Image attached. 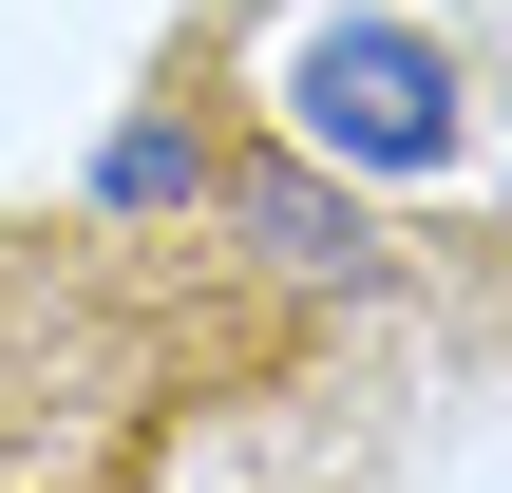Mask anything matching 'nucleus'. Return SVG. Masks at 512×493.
Returning <instances> with one entry per match:
<instances>
[{"label":"nucleus","instance_id":"2","mask_svg":"<svg viewBox=\"0 0 512 493\" xmlns=\"http://www.w3.org/2000/svg\"><path fill=\"white\" fill-rule=\"evenodd\" d=\"M228 209H247V247H285V266H323V285H380V228L323 190V171H285V152H247L228 171Z\"/></svg>","mask_w":512,"mask_h":493},{"label":"nucleus","instance_id":"1","mask_svg":"<svg viewBox=\"0 0 512 493\" xmlns=\"http://www.w3.org/2000/svg\"><path fill=\"white\" fill-rule=\"evenodd\" d=\"M285 114H304V152L437 171V152H456V57H437L418 19H323V38L285 57Z\"/></svg>","mask_w":512,"mask_h":493},{"label":"nucleus","instance_id":"3","mask_svg":"<svg viewBox=\"0 0 512 493\" xmlns=\"http://www.w3.org/2000/svg\"><path fill=\"white\" fill-rule=\"evenodd\" d=\"M95 190H114V209H171V190H209V152L152 114V133H114V171H95Z\"/></svg>","mask_w":512,"mask_h":493}]
</instances>
